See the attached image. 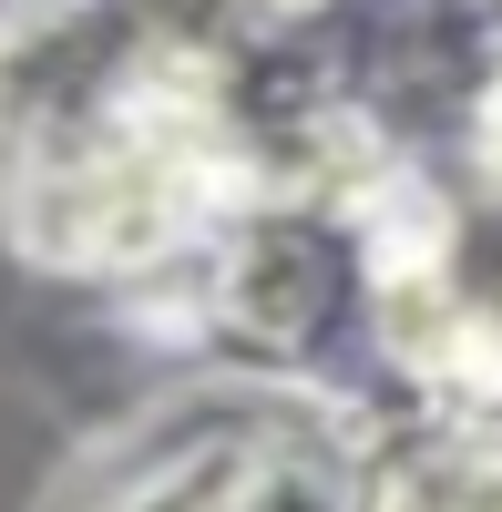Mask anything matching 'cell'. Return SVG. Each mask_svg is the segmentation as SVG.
<instances>
[{
    "mask_svg": "<svg viewBox=\"0 0 502 512\" xmlns=\"http://www.w3.org/2000/svg\"><path fill=\"white\" fill-rule=\"evenodd\" d=\"M410 512H502V472L492 461H441V482L410 492Z\"/></svg>",
    "mask_w": 502,
    "mask_h": 512,
    "instance_id": "cell-1",
    "label": "cell"
}]
</instances>
